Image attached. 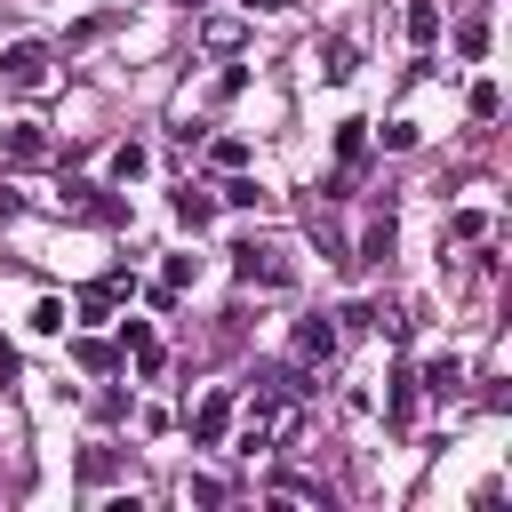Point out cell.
Segmentation results:
<instances>
[{"instance_id": "obj_7", "label": "cell", "mask_w": 512, "mask_h": 512, "mask_svg": "<svg viewBox=\"0 0 512 512\" xmlns=\"http://www.w3.org/2000/svg\"><path fill=\"white\" fill-rule=\"evenodd\" d=\"M0 144H8L16 160H40V152H48V136H40V120H8V128H0Z\"/></svg>"}, {"instance_id": "obj_2", "label": "cell", "mask_w": 512, "mask_h": 512, "mask_svg": "<svg viewBox=\"0 0 512 512\" xmlns=\"http://www.w3.org/2000/svg\"><path fill=\"white\" fill-rule=\"evenodd\" d=\"M232 272H240V288H288V280H296L288 248H272V240H248V248H232Z\"/></svg>"}, {"instance_id": "obj_13", "label": "cell", "mask_w": 512, "mask_h": 512, "mask_svg": "<svg viewBox=\"0 0 512 512\" xmlns=\"http://www.w3.org/2000/svg\"><path fill=\"white\" fill-rule=\"evenodd\" d=\"M72 192V216H112V200H96V184H64Z\"/></svg>"}, {"instance_id": "obj_5", "label": "cell", "mask_w": 512, "mask_h": 512, "mask_svg": "<svg viewBox=\"0 0 512 512\" xmlns=\"http://www.w3.org/2000/svg\"><path fill=\"white\" fill-rule=\"evenodd\" d=\"M120 352H128V360H136L144 376H160V336H152L144 320H128V328H120Z\"/></svg>"}, {"instance_id": "obj_3", "label": "cell", "mask_w": 512, "mask_h": 512, "mask_svg": "<svg viewBox=\"0 0 512 512\" xmlns=\"http://www.w3.org/2000/svg\"><path fill=\"white\" fill-rule=\"evenodd\" d=\"M0 80H8V88H40V80H48V40H16V48H0Z\"/></svg>"}, {"instance_id": "obj_4", "label": "cell", "mask_w": 512, "mask_h": 512, "mask_svg": "<svg viewBox=\"0 0 512 512\" xmlns=\"http://www.w3.org/2000/svg\"><path fill=\"white\" fill-rule=\"evenodd\" d=\"M296 360L312 368V360H336V320H304L296 328Z\"/></svg>"}, {"instance_id": "obj_14", "label": "cell", "mask_w": 512, "mask_h": 512, "mask_svg": "<svg viewBox=\"0 0 512 512\" xmlns=\"http://www.w3.org/2000/svg\"><path fill=\"white\" fill-rule=\"evenodd\" d=\"M208 160H216V168H240V160H248V144H240V136H216V144H208Z\"/></svg>"}, {"instance_id": "obj_1", "label": "cell", "mask_w": 512, "mask_h": 512, "mask_svg": "<svg viewBox=\"0 0 512 512\" xmlns=\"http://www.w3.org/2000/svg\"><path fill=\"white\" fill-rule=\"evenodd\" d=\"M288 432H296V392H288V376H280V384H256L248 408H240V448H280Z\"/></svg>"}, {"instance_id": "obj_12", "label": "cell", "mask_w": 512, "mask_h": 512, "mask_svg": "<svg viewBox=\"0 0 512 512\" xmlns=\"http://www.w3.org/2000/svg\"><path fill=\"white\" fill-rule=\"evenodd\" d=\"M456 48L480 56V48H488V16H464V24H456Z\"/></svg>"}, {"instance_id": "obj_16", "label": "cell", "mask_w": 512, "mask_h": 512, "mask_svg": "<svg viewBox=\"0 0 512 512\" xmlns=\"http://www.w3.org/2000/svg\"><path fill=\"white\" fill-rule=\"evenodd\" d=\"M328 80H352V40H328Z\"/></svg>"}, {"instance_id": "obj_17", "label": "cell", "mask_w": 512, "mask_h": 512, "mask_svg": "<svg viewBox=\"0 0 512 512\" xmlns=\"http://www.w3.org/2000/svg\"><path fill=\"white\" fill-rule=\"evenodd\" d=\"M424 376H432V392H440V400H448V392H456V376H464V368H456V360H432V368H424Z\"/></svg>"}, {"instance_id": "obj_8", "label": "cell", "mask_w": 512, "mask_h": 512, "mask_svg": "<svg viewBox=\"0 0 512 512\" xmlns=\"http://www.w3.org/2000/svg\"><path fill=\"white\" fill-rule=\"evenodd\" d=\"M264 496H272V504H320V512H328V488H320V480H264Z\"/></svg>"}, {"instance_id": "obj_6", "label": "cell", "mask_w": 512, "mask_h": 512, "mask_svg": "<svg viewBox=\"0 0 512 512\" xmlns=\"http://www.w3.org/2000/svg\"><path fill=\"white\" fill-rule=\"evenodd\" d=\"M224 424H232V392L200 400V416H192V440H200V448H216V440H224Z\"/></svg>"}, {"instance_id": "obj_15", "label": "cell", "mask_w": 512, "mask_h": 512, "mask_svg": "<svg viewBox=\"0 0 512 512\" xmlns=\"http://www.w3.org/2000/svg\"><path fill=\"white\" fill-rule=\"evenodd\" d=\"M32 328H40V336H56V328H64V304H56V296H40V304H32Z\"/></svg>"}, {"instance_id": "obj_11", "label": "cell", "mask_w": 512, "mask_h": 512, "mask_svg": "<svg viewBox=\"0 0 512 512\" xmlns=\"http://www.w3.org/2000/svg\"><path fill=\"white\" fill-rule=\"evenodd\" d=\"M144 160H152L144 144H120V152H112V184H128V176H144Z\"/></svg>"}, {"instance_id": "obj_9", "label": "cell", "mask_w": 512, "mask_h": 512, "mask_svg": "<svg viewBox=\"0 0 512 512\" xmlns=\"http://www.w3.org/2000/svg\"><path fill=\"white\" fill-rule=\"evenodd\" d=\"M176 224H184V232H200V224H216V200L184 184V192H176Z\"/></svg>"}, {"instance_id": "obj_10", "label": "cell", "mask_w": 512, "mask_h": 512, "mask_svg": "<svg viewBox=\"0 0 512 512\" xmlns=\"http://www.w3.org/2000/svg\"><path fill=\"white\" fill-rule=\"evenodd\" d=\"M408 40H416V48H432V40H440V8H432V0H416V8H408Z\"/></svg>"}]
</instances>
